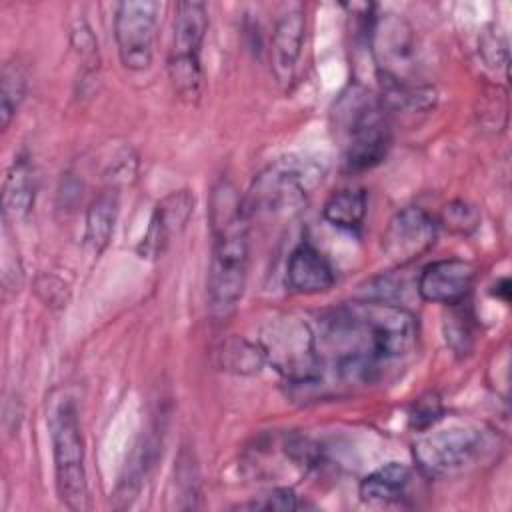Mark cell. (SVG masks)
<instances>
[{"label": "cell", "mask_w": 512, "mask_h": 512, "mask_svg": "<svg viewBox=\"0 0 512 512\" xmlns=\"http://www.w3.org/2000/svg\"><path fill=\"white\" fill-rule=\"evenodd\" d=\"M208 32V8L204 2L182 0L174 8L172 42L168 52V76L180 98L196 102L202 92L200 50Z\"/></svg>", "instance_id": "8992f818"}, {"label": "cell", "mask_w": 512, "mask_h": 512, "mask_svg": "<svg viewBox=\"0 0 512 512\" xmlns=\"http://www.w3.org/2000/svg\"><path fill=\"white\" fill-rule=\"evenodd\" d=\"M248 212L230 182H218L210 198L212 256L208 266V306L226 318L242 298L248 276Z\"/></svg>", "instance_id": "7a4b0ae2"}, {"label": "cell", "mask_w": 512, "mask_h": 512, "mask_svg": "<svg viewBox=\"0 0 512 512\" xmlns=\"http://www.w3.org/2000/svg\"><path fill=\"white\" fill-rule=\"evenodd\" d=\"M56 490L68 510L84 512L90 508L88 482L84 468V440L78 422V410L70 398H62L48 418Z\"/></svg>", "instance_id": "5b68a950"}, {"label": "cell", "mask_w": 512, "mask_h": 512, "mask_svg": "<svg viewBox=\"0 0 512 512\" xmlns=\"http://www.w3.org/2000/svg\"><path fill=\"white\" fill-rule=\"evenodd\" d=\"M338 118L344 132V158L350 170H368L380 164L390 146L392 130L386 110L378 98L354 90L338 104Z\"/></svg>", "instance_id": "277c9868"}, {"label": "cell", "mask_w": 512, "mask_h": 512, "mask_svg": "<svg viewBox=\"0 0 512 512\" xmlns=\"http://www.w3.org/2000/svg\"><path fill=\"white\" fill-rule=\"evenodd\" d=\"M368 208V198L364 190H338L328 196L322 208V216L336 228L358 230L364 222Z\"/></svg>", "instance_id": "ffe728a7"}, {"label": "cell", "mask_w": 512, "mask_h": 512, "mask_svg": "<svg viewBox=\"0 0 512 512\" xmlns=\"http://www.w3.org/2000/svg\"><path fill=\"white\" fill-rule=\"evenodd\" d=\"M306 202L308 176L304 168L292 158L278 160L264 168L244 198L248 218L252 214L292 218L306 206Z\"/></svg>", "instance_id": "52a82bcc"}, {"label": "cell", "mask_w": 512, "mask_h": 512, "mask_svg": "<svg viewBox=\"0 0 512 512\" xmlns=\"http://www.w3.org/2000/svg\"><path fill=\"white\" fill-rule=\"evenodd\" d=\"M306 16L302 4H286L274 20L272 28V68L286 82L292 78L296 62L302 54Z\"/></svg>", "instance_id": "5bb4252c"}, {"label": "cell", "mask_w": 512, "mask_h": 512, "mask_svg": "<svg viewBox=\"0 0 512 512\" xmlns=\"http://www.w3.org/2000/svg\"><path fill=\"white\" fill-rule=\"evenodd\" d=\"M214 360L220 370L238 376L258 374L266 364V356L260 344L242 336H230L222 340L214 352Z\"/></svg>", "instance_id": "d6986e66"}, {"label": "cell", "mask_w": 512, "mask_h": 512, "mask_svg": "<svg viewBox=\"0 0 512 512\" xmlns=\"http://www.w3.org/2000/svg\"><path fill=\"white\" fill-rule=\"evenodd\" d=\"M120 208V192L116 186L104 188L88 206L86 210V228L84 240L86 246L98 256L110 242L114 224L118 218Z\"/></svg>", "instance_id": "e0dca14e"}, {"label": "cell", "mask_w": 512, "mask_h": 512, "mask_svg": "<svg viewBox=\"0 0 512 512\" xmlns=\"http://www.w3.org/2000/svg\"><path fill=\"white\" fill-rule=\"evenodd\" d=\"M446 338L452 342L454 338L460 340L458 350H468L470 348V330H468V322H464L462 314H454L450 320V328H446Z\"/></svg>", "instance_id": "4316f807"}, {"label": "cell", "mask_w": 512, "mask_h": 512, "mask_svg": "<svg viewBox=\"0 0 512 512\" xmlns=\"http://www.w3.org/2000/svg\"><path fill=\"white\" fill-rule=\"evenodd\" d=\"M160 4L154 0H124L116 6L114 38L124 68L140 72L152 64Z\"/></svg>", "instance_id": "9c48e42d"}, {"label": "cell", "mask_w": 512, "mask_h": 512, "mask_svg": "<svg viewBox=\"0 0 512 512\" xmlns=\"http://www.w3.org/2000/svg\"><path fill=\"white\" fill-rule=\"evenodd\" d=\"M418 338L416 316L400 304L360 300L342 304L322 318L320 354H328L348 384H372L388 364L406 358Z\"/></svg>", "instance_id": "6da1fadb"}, {"label": "cell", "mask_w": 512, "mask_h": 512, "mask_svg": "<svg viewBox=\"0 0 512 512\" xmlns=\"http://www.w3.org/2000/svg\"><path fill=\"white\" fill-rule=\"evenodd\" d=\"M334 270L312 244H298L286 264V286L296 294H318L334 286Z\"/></svg>", "instance_id": "9a60e30c"}, {"label": "cell", "mask_w": 512, "mask_h": 512, "mask_svg": "<svg viewBox=\"0 0 512 512\" xmlns=\"http://www.w3.org/2000/svg\"><path fill=\"white\" fill-rule=\"evenodd\" d=\"M436 222L450 234L468 236L480 226V212L474 204L458 198V200H450L442 206Z\"/></svg>", "instance_id": "7402d4cb"}, {"label": "cell", "mask_w": 512, "mask_h": 512, "mask_svg": "<svg viewBox=\"0 0 512 512\" xmlns=\"http://www.w3.org/2000/svg\"><path fill=\"white\" fill-rule=\"evenodd\" d=\"M28 90V70L18 60L12 58L2 66L0 74V122L2 128H8L14 114L18 112Z\"/></svg>", "instance_id": "44dd1931"}, {"label": "cell", "mask_w": 512, "mask_h": 512, "mask_svg": "<svg viewBox=\"0 0 512 512\" xmlns=\"http://www.w3.org/2000/svg\"><path fill=\"white\" fill-rule=\"evenodd\" d=\"M70 42L74 46V50L78 52L80 60L86 64V66H92L96 64L98 60V42L92 34V28L84 22V20H76V24L72 26L70 30ZM98 66V64H96Z\"/></svg>", "instance_id": "d4e9b609"}, {"label": "cell", "mask_w": 512, "mask_h": 512, "mask_svg": "<svg viewBox=\"0 0 512 512\" xmlns=\"http://www.w3.org/2000/svg\"><path fill=\"white\" fill-rule=\"evenodd\" d=\"M298 496L292 488H272L270 492L262 494L258 500L240 504L238 508H250V510H296Z\"/></svg>", "instance_id": "cb8c5ba5"}, {"label": "cell", "mask_w": 512, "mask_h": 512, "mask_svg": "<svg viewBox=\"0 0 512 512\" xmlns=\"http://www.w3.org/2000/svg\"><path fill=\"white\" fill-rule=\"evenodd\" d=\"M480 54L490 68H506L508 66V44H506L504 34H500V30H496V26H490L480 36Z\"/></svg>", "instance_id": "603a6c76"}, {"label": "cell", "mask_w": 512, "mask_h": 512, "mask_svg": "<svg viewBox=\"0 0 512 512\" xmlns=\"http://www.w3.org/2000/svg\"><path fill=\"white\" fill-rule=\"evenodd\" d=\"M370 48L378 64V76L412 82L416 70V38L412 26L398 14L376 16L370 26Z\"/></svg>", "instance_id": "30bf717a"}, {"label": "cell", "mask_w": 512, "mask_h": 512, "mask_svg": "<svg viewBox=\"0 0 512 512\" xmlns=\"http://www.w3.org/2000/svg\"><path fill=\"white\" fill-rule=\"evenodd\" d=\"M490 448L484 430L474 426H450L434 430L414 444V460L430 476H448L476 464Z\"/></svg>", "instance_id": "ba28073f"}, {"label": "cell", "mask_w": 512, "mask_h": 512, "mask_svg": "<svg viewBox=\"0 0 512 512\" xmlns=\"http://www.w3.org/2000/svg\"><path fill=\"white\" fill-rule=\"evenodd\" d=\"M442 414V404L440 400L434 396V394H426L422 398H418L414 404H412V410H410V422L412 426L416 428H426L430 424H434Z\"/></svg>", "instance_id": "484cf974"}, {"label": "cell", "mask_w": 512, "mask_h": 512, "mask_svg": "<svg viewBox=\"0 0 512 512\" xmlns=\"http://www.w3.org/2000/svg\"><path fill=\"white\" fill-rule=\"evenodd\" d=\"M36 198V176L26 156H18L6 172L2 186L4 216L22 220L30 214Z\"/></svg>", "instance_id": "2e32d148"}, {"label": "cell", "mask_w": 512, "mask_h": 512, "mask_svg": "<svg viewBox=\"0 0 512 512\" xmlns=\"http://www.w3.org/2000/svg\"><path fill=\"white\" fill-rule=\"evenodd\" d=\"M476 276V266L462 258H442L430 262L418 276L416 290L422 300L456 306L468 296Z\"/></svg>", "instance_id": "4fadbf2b"}, {"label": "cell", "mask_w": 512, "mask_h": 512, "mask_svg": "<svg viewBox=\"0 0 512 512\" xmlns=\"http://www.w3.org/2000/svg\"><path fill=\"white\" fill-rule=\"evenodd\" d=\"M194 212V196L190 190H174L166 194L154 208L146 234L138 244L142 258H158L172 244V240L186 228Z\"/></svg>", "instance_id": "7c38bea8"}, {"label": "cell", "mask_w": 512, "mask_h": 512, "mask_svg": "<svg viewBox=\"0 0 512 512\" xmlns=\"http://www.w3.org/2000/svg\"><path fill=\"white\" fill-rule=\"evenodd\" d=\"M438 222L420 206H406L394 212L382 234L384 254L398 266L424 256L436 242Z\"/></svg>", "instance_id": "8fae6325"}, {"label": "cell", "mask_w": 512, "mask_h": 512, "mask_svg": "<svg viewBox=\"0 0 512 512\" xmlns=\"http://www.w3.org/2000/svg\"><path fill=\"white\" fill-rule=\"evenodd\" d=\"M410 484V468L402 462H388L368 476L358 486V496L366 504L398 502Z\"/></svg>", "instance_id": "ac0fdd59"}, {"label": "cell", "mask_w": 512, "mask_h": 512, "mask_svg": "<svg viewBox=\"0 0 512 512\" xmlns=\"http://www.w3.org/2000/svg\"><path fill=\"white\" fill-rule=\"evenodd\" d=\"M266 364H270L292 388H314L322 380V356L316 332L298 316L270 320L258 340Z\"/></svg>", "instance_id": "3957f363"}]
</instances>
